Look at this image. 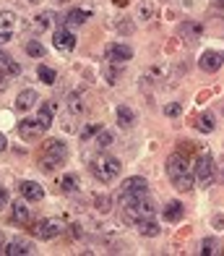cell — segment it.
Here are the masks:
<instances>
[{"mask_svg":"<svg viewBox=\"0 0 224 256\" xmlns=\"http://www.w3.org/2000/svg\"><path fill=\"white\" fill-rule=\"evenodd\" d=\"M167 176H170V180L175 183V188H178V191H191L193 183H196L191 162H188L183 154H172L167 160Z\"/></svg>","mask_w":224,"mask_h":256,"instance_id":"1","label":"cell"},{"mask_svg":"<svg viewBox=\"0 0 224 256\" xmlns=\"http://www.w3.org/2000/svg\"><path fill=\"white\" fill-rule=\"evenodd\" d=\"M125 204V222H138V220H144V217H154L157 214V206L151 204V199L146 194H141V196H128V199H123Z\"/></svg>","mask_w":224,"mask_h":256,"instance_id":"2","label":"cell"},{"mask_svg":"<svg viewBox=\"0 0 224 256\" xmlns=\"http://www.w3.org/2000/svg\"><path fill=\"white\" fill-rule=\"evenodd\" d=\"M123 172V162L117 157H110V154H102L91 162V176L97 178L99 183H112L117 176Z\"/></svg>","mask_w":224,"mask_h":256,"instance_id":"3","label":"cell"},{"mask_svg":"<svg viewBox=\"0 0 224 256\" xmlns=\"http://www.w3.org/2000/svg\"><path fill=\"white\" fill-rule=\"evenodd\" d=\"M65 157H68V146L63 142H57V138H50V142L44 144L42 157H39V168L44 172H52L57 165H63Z\"/></svg>","mask_w":224,"mask_h":256,"instance_id":"4","label":"cell"},{"mask_svg":"<svg viewBox=\"0 0 224 256\" xmlns=\"http://www.w3.org/2000/svg\"><path fill=\"white\" fill-rule=\"evenodd\" d=\"M149 191V183H146V178H141V176H133V178H128V180H123V186H120V194H117V199H128V196H141V194H146Z\"/></svg>","mask_w":224,"mask_h":256,"instance_id":"5","label":"cell"},{"mask_svg":"<svg viewBox=\"0 0 224 256\" xmlns=\"http://www.w3.org/2000/svg\"><path fill=\"white\" fill-rule=\"evenodd\" d=\"M65 230V225L60 222V220H39L37 225H34V236L37 238H44V240H50V238H55V236H60V232Z\"/></svg>","mask_w":224,"mask_h":256,"instance_id":"6","label":"cell"},{"mask_svg":"<svg viewBox=\"0 0 224 256\" xmlns=\"http://www.w3.org/2000/svg\"><path fill=\"white\" fill-rule=\"evenodd\" d=\"M52 44L60 52H73L76 50V34L70 32L68 26H60V29H55V34H52Z\"/></svg>","mask_w":224,"mask_h":256,"instance_id":"7","label":"cell"},{"mask_svg":"<svg viewBox=\"0 0 224 256\" xmlns=\"http://www.w3.org/2000/svg\"><path fill=\"white\" fill-rule=\"evenodd\" d=\"M193 178L198 183H209L211 178H214V160H211L209 154H201L196 160V165H193Z\"/></svg>","mask_w":224,"mask_h":256,"instance_id":"8","label":"cell"},{"mask_svg":"<svg viewBox=\"0 0 224 256\" xmlns=\"http://www.w3.org/2000/svg\"><path fill=\"white\" fill-rule=\"evenodd\" d=\"M198 66H201L204 74H217L224 66V52L222 50H206L201 55V60H198Z\"/></svg>","mask_w":224,"mask_h":256,"instance_id":"9","label":"cell"},{"mask_svg":"<svg viewBox=\"0 0 224 256\" xmlns=\"http://www.w3.org/2000/svg\"><path fill=\"white\" fill-rule=\"evenodd\" d=\"M104 58L112 63V66H120V63H128L133 58V50L128 48V44H120V42H115L107 48V52H104Z\"/></svg>","mask_w":224,"mask_h":256,"instance_id":"10","label":"cell"},{"mask_svg":"<svg viewBox=\"0 0 224 256\" xmlns=\"http://www.w3.org/2000/svg\"><path fill=\"white\" fill-rule=\"evenodd\" d=\"M18 191H21V199H26V202H42L44 199V188L34 180H21Z\"/></svg>","mask_w":224,"mask_h":256,"instance_id":"11","label":"cell"},{"mask_svg":"<svg viewBox=\"0 0 224 256\" xmlns=\"http://www.w3.org/2000/svg\"><path fill=\"white\" fill-rule=\"evenodd\" d=\"M42 131H44V128L39 126L37 118H23V120L18 123V136H21V138H39Z\"/></svg>","mask_w":224,"mask_h":256,"instance_id":"12","label":"cell"},{"mask_svg":"<svg viewBox=\"0 0 224 256\" xmlns=\"http://www.w3.org/2000/svg\"><path fill=\"white\" fill-rule=\"evenodd\" d=\"M0 254H8V256H23V254H31V243L23 240V238H16L5 243V246H0Z\"/></svg>","mask_w":224,"mask_h":256,"instance_id":"13","label":"cell"},{"mask_svg":"<svg viewBox=\"0 0 224 256\" xmlns=\"http://www.w3.org/2000/svg\"><path fill=\"white\" fill-rule=\"evenodd\" d=\"M204 37V26L198 24V21H185V24L180 26V40L185 42H198Z\"/></svg>","mask_w":224,"mask_h":256,"instance_id":"14","label":"cell"},{"mask_svg":"<svg viewBox=\"0 0 224 256\" xmlns=\"http://www.w3.org/2000/svg\"><path fill=\"white\" fill-rule=\"evenodd\" d=\"M183 214H185L183 202H167V204H164V209H162V217L167 220V222H180Z\"/></svg>","mask_w":224,"mask_h":256,"instance_id":"15","label":"cell"},{"mask_svg":"<svg viewBox=\"0 0 224 256\" xmlns=\"http://www.w3.org/2000/svg\"><path fill=\"white\" fill-rule=\"evenodd\" d=\"M10 206V220L18 225H26L29 222V206H26V199H21V202H13V204H8Z\"/></svg>","mask_w":224,"mask_h":256,"instance_id":"16","label":"cell"},{"mask_svg":"<svg viewBox=\"0 0 224 256\" xmlns=\"http://www.w3.org/2000/svg\"><path fill=\"white\" fill-rule=\"evenodd\" d=\"M39 102V94H37V89H23L21 94L16 97V108L18 110H31L34 104Z\"/></svg>","mask_w":224,"mask_h":256,"instance_id":"17","label":"cell"},{"mask_svg":"<svg viewBox=\"0 0 224 256\" xmlns=\"http://www.w3.org/2000/svg\"><path fill=\"white\" fill-rule=\"evenodd\" d=\"M86 21H89V10H84V8H73V10H68V14H65V26L68 29L84 26Z\"/></svg>","mask_w":224,"mask_h":256,"instance_id":"18","label":"cell"},{"mask_svg":"<svg viewBox=\"0 0 224 256\" xmlns=\"http://www.w3.org/2000/svg\"><path fill=\"white\" fill-rule=\"evenodd\" d=\"M136 228H138V232H141L144 238H157V236H159V225L154 222V217H144V220H138Z\"/></svg>","mask_w":224,"mask_h":256,"instance_id":"19","label":"cell"},{"mask_svg":"<svg viewBox=\"0 0 224 256\" xmlns=\"http://www.w3.org/2000/svg\"><path fill=\"white\" fill-rule=\"evenodd\" d=\"M133 123H136V112L128 108V104H120V108H117V126L120 128H133Z\"/></svg>","mask_w":224,"mask_h":256,"instance_id":"20","label":"cell"},{"mask_svg":"<svg viewBox=\"0 0 224 256\" xmlns=\"http://www.w3.org/2000/svg\"><path fill=\"white\" fill-rule=\"evenodd\" d=\"M52 115H55V104L52 102H44L42 108H39V112H37V120H39V126L44 128V131L52 126Z\"/></svg>","mask_w":224,"mask_h":256,"instance_id":"21","label":"cell"},{"mask_svg":"<svg viewBox=\"0 0 224 256\" xmlns=\"http://www.w3.org/2000/svg\"><path fill=\"white\" fill-rule=\"evenodd\" d=\"M52 14H50V10H42V14H37V16H34V21H31V26L34 29H37V32H44V29H50L52 26Z\"/></svg>","mask_w":224,"mask_h":256,"instance_id":"22","label":"cell"},{"mask_svg":"<svg viewBox=\"0 0 224 256\" xmlns=\"http://www.w3.org/2000/svg\"><path fill=\"white\" fill-rule=\"evenodd\" d=\"M60 188L65 194H76L78 191V176H73V172H68V176L60 178Z\"/></svg>","mask_w":224,"mask_h":256,"instance_id":"23","label":"cell"},{"mask_svg":"<svg viewBox=\"0 0 224 256\" xmlns=\"http://www.w3.org/2000/svg\"><path fill=\"white\" fill-rule=\"evenodd\" d=\"M157 16V6L151 3V0H144L141 3V8H138V18H144V21H151Z\"/></svg>","mask_w":224,"mask_h":256,"instance_id":"24","label":"cell"},{"mask_svg":"<svg viewBox=\"0 0 224 256\" xmlns=\"http://www.w3.org/2000/svg\"><path fill=\"white\" fill-rule=\"evenodd\" d=\"M37 76H39V81H44V84H55V81H57L55 68H50V66H39L37 68Z\"/></svg>","mask_w":224,"mask_h":256,"instance_id":"25","label":"cell"},{"mask_svg":"<svg viewBox=\"0 0 224 256\" xmlns=\"http://www.w3.org/2000/svg\"><path fill=\"white\" fill-rule=\"evenodd\" d=\"M214 128H217V120H214V115H211V112H204L201 118H198V131L209 134V131H214Z\"/></svg>","mask_w":224,"mask_h":256,"instance_id":"26","label":"cell"},{"mask_svg":"<svg viewBox=\"0 0 224 256\" xmlns=\"http://www.w3.org/2000/svg\"><path fill=\"white\" fill-rule=\"evenodd\" d=\"M26 55H31V58H44V44L37 42V40H29V42H26Z\"/></svg>","mask_w":224,"mask_h":256,"instance_id":"27","label":"cell"},{"mask_svg":"<svg viewBox=\"0 0 224 256\" xmlns=\"http://www.w3.org/2000/svg\"><path fill=\"white\" fill-rule=\"evenodd\" d=\"M112 142H115L112 131H99V134H97V146H99V149H107V146H112Z\"/></svg>","mask_w":224,"mask_h":256,"instance_id":"28","label":"cell"},{"mask_svg":"<svg viewBox=\"0 0 224 256\" xmlns=\"http://www.w3.org/2000/svg\"><path fill=\"white\" fill-rule=\"evenodd\" d=\"M13 24H16V14L0 10V29H13Z\"/></svg>","mask_w":224,"mask_h":256,"instance_id":"29","label":"cell"},{"mask_svg":"<svg viewBox=\"0 0 224 256\" xmlns=\"http://www.w3.org/2000/svg\"><path fill=\"white\" fill-rule=\"evenodd\" d=\"M99 131H102V126H99V123H91V126H86L84 131H81V138H84V142H89V138L97 136Z\"/></svg>","mask_w":224,"mask_h":256,"instance_id":"30","label":"cell"},{"mask_svg":"<svg viewBox=\"0 0 224 256\" xmlns=\"http://www.w3.org/2000/svg\"><path fill=\"white\" fill-rule=\"evenodd\" d=\"M68 110H70V112H81V110H84V102H81L78 94H70V97H68Z\"/></svg>","mask_w":224,"mask_h":256,"instance_id":"31","label":"cell"},{"mask_svg":"<svg viewBox=\"0 0 224 256\" xmlns=\"http://www.w3.org/2000/svg\"><path fill=\"white\" fill-rule=\"evenodd\" d=\"M219 251V246H217V240H211V238H206L204 243H201V254L204 256H209V254H217Z\"/></svg>","mask_w":224,"mask_h":256,"instance_id":"32","label":"cell"},{"mask_svg":"<svg viewBox=\"0 0 224 256\" xmlns=\"http://www.w3.org/2000/svg\"><path fill=\"white\" fill-rule=\"evenodd\" d=\"M183 112V108L178 102H170V104H164V115H167V118H178V115Z\"/></svg>","mask_w":224,"mask_h":256,"instance_id":"33","label":"cell"},{"mask_svg":"<svg viewBox=\"0 0 224 256\" xmlns=\"http://www.w3.org/2000/svg\"><path fill=\"white\" fill-rule=\"evenodd\" d=\"M3 68H5L8 76H18V74H21V66H18L16 60H8V66H3Z\"/></svg>","mask_w":224,"mask_h":256,"instance_id":"34","label":"cell"},{"mask_svg":"<svg viewBox=\"0 0 224 256\" xmlns=\"http://www.w3.org/2000/svg\"><path fill=\"white\" fill-rule=\"evenodd\" d=\"M10 204V196H8V191L5 188H0V212H3V209Z\"/></svg>","mask_w":224,"mask_h":256,"instance_id":"35","label":"cell"},{"mask_svg":"<svg viewBox=\"0 0 224 256\" xmlns=\"http://www.w3.org/2000/svg\"><path fill=\"white\" fill-rule=\"evenodd\" d=\"M13 40V34H10V29H0V44H5Z\"/></svg>","mask_w":224,"mask_h":256,"instance_id":"36","label":"cell"},{"mask_svg":"<svg viewBox=\"0 0 224 256\" xmlns=\"http://www.w3.org/2000/svg\"><path fill=\"white\" fill-rule=\"evenodd\" d=\"M8 84H10V81H8V74H5V71H0V92H5Z\"/></svg>","mask_w":224,"mask_h":256,"instance_id":"37","label":"cell"},{"mask_svg":"<svg viewBox=\"0 0 224 256\" xmlns=\"http://www.w3.org/2000/svg\"><path fill=\"white\" fill-rule=\"evenodd\" d=\"M211 222H214L217 230H224V214H214V220H211Z\"/></svg>","mask_w":224,"mask_h":256,"instance_id":"38","label":"cell"},{"mask_svg":"<svg viewBox=\"0 0 224 256\" xmlns=\"http://www.w3.org/2000/svg\"><path fill=\"white\" fill-rule=\"evenodd\" d=\"M8 60H10V55L0 50V66H8Z\"/></svg>","mask_w":224,"mask_h":256,"instance_id":"39","label":"cell"},{"mask_svg":"<svg viewBox=\"0 0 224 256\" xmlns=\"http://www.w3.org/2000/svg\"><path fill=\"white\" fill-rule=\"evenodd\" d=\"M5 146H8V142H5V136L0 134V152H5Z\"/></svg>","mask_w":224,"mask_h":256,"instance_id":"40","label":"cell"},{"mask_svg":"<svg viewBox=\"0 0 224 256\" xmlns=\"http://www.w3.org/2000/svg\"><path fill=\"white\" fill-rule=\"evenodd\" d=\"M211 6H214V8H224V0H211Z\"/></svg>","mask_w":224,"mask_h":256,"instance_id":"41","label":"cell"},{"mask_svg":"<svg viewBox=\"0 0 224 256\" xmlns=\"http://www.w3.org/2000/svg\"><path fill=\"white\" fill-rule=\"evenodd\" d=\"M115 3H117V6H123V3H125V0H115Z\"/></svg>","mask_w":224,"mask_h":256,"instance_id":"42","label":"cell"},{"mask_svg":"<svg viewBox=\"0 0 224 256\" xmlns=\"http://www.w3.org/2000/svg\"><path fill=\"white\" fill-rule=\"evenodd\" d=\"M55 3H68V0H55Z\"/></svg>","mask_w":224,"mask_h":256,"instance_id":"43","label":"cell"},{"mask_svg":"<svg viewBox=\"0 0 224 256\" xmlns=\"http://www.w3.org/2000/svg\"><path fill=\"white\" fill-rule=\"evenodd\" d=\"M29 3H37V0H29Z\"/></svg>","mask_w":224,"mask_h":256,"instance_id":"44","label":"cell"}]
</instances>
